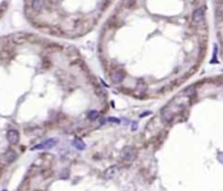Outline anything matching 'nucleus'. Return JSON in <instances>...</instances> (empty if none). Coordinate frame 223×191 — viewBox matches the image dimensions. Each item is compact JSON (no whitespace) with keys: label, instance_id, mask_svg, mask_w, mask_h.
Listing matches in <instances>:
<instances>
[{"label":"nucleus","instance_id":"obj_1","mask_svg":"<svg viewBox=\"0 0 223 191\" xmlns=\"http://www.w3.org/2000/svg\"><path fill=\"white\" fill-rule=\"evenodd\" d=\"M117 0H24V16L41 34L58 39L91 33Z\"/></svg>","mask_w":223,"mask_h":191},{"label":"nucleus","instance_id":"obj_2","mask_svg":"<svg viewBox=\"0 0 223 191\" xmlns=\"http://www.w3.org/2000/svg\"><path fill=\"white\" fill-rule=\"evenodd\" d=\"M137 157V149L133 145H128L125 149L121 152V160L125 162H133Z\"/></svg>","mask_w":223,"mask_h":191},{"label":"nucleus","instance_id":"obj_3","mask_svg":"<svg viewBox=\"0 0 223 191\" xmlns=\"http://www.w3.org/2000/svg\"><path fill=\"white\" fill-rule=\"evenodd\" d=\"M19 157V153L15 149H7L1 156V161L4 165H11L12 162H15Z\"/></svg>","mask_w":223,"mask_h":191},{"label":"nucleus","instance_id":"obj_4","mask_svg":"<svg viewBox=\"0 0 223 191\" xmlns=\"http://www.w3.org/2000/svg\"><path fill=\"white\" fill-rule=\"evenodd\" d=\"M204 18H205V8L204 7L196 8V9L193 11V13H192V21L196 25H198L204 21Z\"/></svg>","mask_w":223,"mask_h":191},{"label":"nucleus","instance_id":"obj_5","mask_svg":"<svg viewBox=\"0 0 223 191\" xmlns=\"http://www.w3.org/2000/svg\"><path fill=\"white\" fill-rule=\"evenodd\" d=\"M72 145H74L76 149H79V151H81V149H84V148H85V144H84V143L81 141L80 139H75V140H72Z\"/></svg>","mask_w":223,"mask_h":191},{"label":"nucleus","instance_id":"obj_6","mask_svg":"<svg viewBox=\"0 0 223 191\" xmlns=\"http://www.w3.org/2000/svg\"><path fill=\"white\" fill-rule=\"evenodd\" d=\"M217 1H218V3H222V1H223V0H217Z\"/></svg>","mask_w":223,"mask_h":191}]
</instances>
